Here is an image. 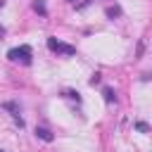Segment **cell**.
<instances>
[{
  "label": "cell",
  "mask_w": 152,
  "mask_h": 152,
  "mask_svg": "<svg viewBox=\"0 0 152 152\" xmlns=\"http://www.w3.org/2000/svg\"><path fill=\"white\" fill-rule=\"evenodd\" d=\"M10 62H21V64H31V57H33V50L28 45H19V48H12L7 52Z\"/></svg>",
  "instance_id": "1"
},
{
  "label": "cell",
  "mask_w": 152,
  "mask_h": 152,
  "mask_svg": "<svg viewBox=\"0 0 152 152\" xmlns=\"http://www.w3.org/2000/svg\"><path fill=\"white\" fill-rule=\"evenodd\" d=\"M48 48L52 52H59V55H66V57H74L76 55V48L74 45H66V43H62L57 38H48Z\"/></svg>",
  "instance_id": "2"
},
{
  "label": "cell",
  "mask_w": 152,
  "mask_h": 152,
  "mask_svg": "<svg viewBox=\"0 0 152 152\" xmlns=\"http://www.w3.org/2000/svg\"><path fill=\"white\" fill-rule=\"evenodd\" d=\"M36 135H38L40 140H45V142H52V133H50L48 128H43V126H36Z\"/></svg>",
  "instance_id": "3"
},
{
  "label": "cell",
  "mask_w": 152,
  "mask_h": 152,
  "mask_svg": "<svg viewBox=\"0 0 152 152\" xmlns=\"http://www.w3.org/2000/svg\"><path fill=\"white\" fill-rule=\"evenodd\" d=\"M102 95H104V102H107V104L116 102V93H114V88H104V90H102Z\"/></svg>",
  "instance_id": "4"
},
{
  "label": "cell",
  "mask_w": 152,
  "mask_h": 152,
  "mask_svg": "<svg viewBox=\"0 0 152 152\" xmlns=\"http://www.w3.org/2000/svg\"><path fill=\"white\" fill-rule=\"evenodd\" d=\"M33 10H36L38 14H43V17L48 14V7H45V2H43V0H36V2H33Z\"/></svg>",
  "instance_id": "5"
},
{
  "label": "cell",
  "mask_w": 152,
  "mask_h": 152,
  "mask_svg": "<svg viewBox=\"0 0 152 152\" xmlns=\"http://www.w3.org/2000/svg\"><path fill=\"white\" fill-rule=\"evenodd\" d=\"M64 97H69V100H76V104H81V95H78L76 90H64Z\"/></svg>",
  "instance_id": "6"
},
{
  "label": "cell",
  "mask_w": 152,
  "mask_h": 152,
  "mask_svg": "<svg viewBox=\"0 0 152 152\" xmlns=\"http://www.w3.org/2000/svg\"><path fill=\"white\" fill-rule=\"evenodd\" d=\"M119 14H121V10H119L116 5H114V7H107V17H109V19H114V17H119Z\"/></svg>",
  "instance_id": "7"
},
{
  "label": "cell",
  "mask_w": 152,
  "mask_h": 152,
  "mask_svg": "<svg viewBox=\"0 0 152 152\" xmlns=\"http://www.w3.org/2000/svg\"><path fill=\"white\" fill-rule=\"evenodd\" d=\"M135 128H138L140 133H147V131H150V126H147L145 121H138V124H135Z\"/></svg>",
  "instance_id": "8"
},
{
  "label": "cell",
  "mask_w": 152,
  "mask_h": 152,
  "mask_svg": "<svg viewBox=\"0 0 152 152\" xmlns=\"http://www.w3.org/2000/svg\"><path fill=\"white\" fill-rule=\"evenodd\" d=\"M95 83H100V74H93L90 76V86H95Z\"/></svg>",
  "instance_id": "9"
},
{
  "label": "cell",
  "mask_w": 152,
  "mask_h": 152,
  "mask_svg": "<svg viewBox=\"0 0 152 152\" xmlns=\"http://www.w3.org/2000/svg\"><path fill=\"white\" fill-rule=\"evenodd\" d=\"M2 36H5V26H0V38H2Z\"/></svg>",
  "instance_id": "10"
},
{
  "label": "cell",
  "mask_w": 152,
  "mask_h": 152,
  "mask_svg": "<svg viewBox=\"0 0 152 152\" xmlns=\"http://www.w3.org/2000/svg\"><path fill=\"white\" fill-rule=\"evenodd\" d=\"M2 5H5V0H0V7H2Z\"/></svg>",
  "instance_id": "11"
},
{
  "label": "cell",
  "mask_w": 152,
  "mask_h": 152,
  "mask_svg": "<svg viewBox=\"0 0 152 152\" xmlns=\"http://www.w3.org/2000/svg\"><path fill=\"white\" fill-rule=\"evenodd\" d=\"M69 2H74V0H69Z\"/></svg>",
  "instance_id": "12"
}]
</instances>
